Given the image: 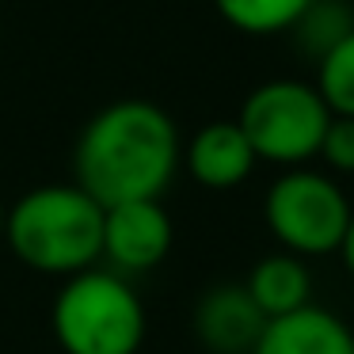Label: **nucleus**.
Instances as JSON below:
<instances>
[{
	"label": "nucleus",
	"mask_w": 354,
	"mask_h": 354,
	"mask_svg": "<svg viewBox=\"0 0 354 354\" xmlns=\"http://www.w3.org/2000/svg\"><path fill=\"white\" fill-rule=\"evenodd\" d=\"M339 255H343L346 274L354 278V217H351V229H346V236H343V248H339Z\"/></svg>",
	"instance_id": "15"
},
{
	"label": "nucleus",
	"mask_w": 354,
	"mask_h": 354,
	"mask_svg": "<svg viewBox=\"0 0 354 354\" xmlns=\"http://www.w3.org/2000/svg\"><path fill=\"white\" fill-rule=\"evenodd\" d=\"M351 202L343 187L316 168H286L263 198V221L290 255H328L343 248L351 229Z\"/></svg>",
	"instance_id": "5"
},
{
	"label": "nucleus",
	"mask_w": 354,
	"mask_h": 354,
	"mask_svg": "<svg viewBox=\"0 0 354 354\" xmlns=\"http://www.w3.org/2000/svg\"><path fill=\"white\" fill-rule=\"evenodd\" d=\"M0 240H4V202H0Z\"/></svg>",
	"instance_id": "16"
},
{
	"label": "nucleus",
	"mask_w": 354,
	"mask_h": 354,
	"mask_svg": "<svg viewBox=\"0 0 354 354\" xmlns=\"http://www.w3.org/2000/svg\"><path fill=\"white\" fill-rule=\"evenodd\" d=\"M217 16L240 35H282L293 31L297 19L313 8V0H214Z\"/></svg>",
	"instance_id": "11"
},
{
	"label": "nucleus",
	"mask_w": 354,
	"mask_h": 354,
	"mask_svg": "<svg viewBox=\"0 0 354 354\" xmlns=\"http://www.w3.org/2000/svg\"><path fill=\"white\" fill-rule=\"evenodd\" d=\"M316 92L331 115L354 118V31H346L328 54L316 57Z\"/></svg>",
	"instance_id": "12"
},
{
	"label": "nucleus",
	"mask_w": 354,
	"mask_h": 354,
	"mask_svg": "<svg viewBox=\"0 0 354 354\" xmlns=\"http://www.w3.org/2000/svg\"><path fill=\"white\" fill-rule=\"evenodd\" d=\"M50 328L65 354H138L149 320L138 290L118 270L88 267L57 290Z\"/></svg>",
	"instance_id": "3"
},
{
	"label": "nucleus",
	"mask_w": 354,
	"mask_h": 354,
	"mask_svg": "<svg viewBox=\"0 0 354 354\" xmlns=\"http://www.w3.org/2000/svg\"><path fill=\"white\" fill-rule=\"evenodd\" d=\"M236 122L259 160L282 164V168H305L308 160L320 156L331 111L316 92V84L282 77L252 88Z\"/></svg>",
	"instance_id": "4"
},
{
	"label": "nucleus",
	"mask_w": 354,
	"mask_h": 354,
	"mask_svg": "<svg viewBox=\"0 0 354 354\" xmlns=\"http://www.w3.org/2000/svg\"><path fill=\"white\" fill-rule=\"evenodd\" d=\"M346 31H354V19L343 4H335V0H313V8H308L305 16L297 19V27H293V35H301V46L313 57L328 54Z\"/></svg>",
	"instance_id": "13"
},
{
	"label": "nucleus",
	"mask_w": 354,
	"mask_h": 354,
	"mask_svg": "<svg viewBox=\"0 0 354 354\" xmlns=\"http://www.w3.org/2000/svg\"><path fill=\"white\" fill-rule=\"evenodd\" d=\"M183 164L191 179L206 191H232L255 171L259 156H255L252 141L244 138L240 122H209L187 141Z\"/></svg>",
	"instance_id": "8"
},
{
	"label": "nucleus",
	"mask_w": 354,
	"mask_h": 354,
	"mask_svg": "<svg viewBox=\"0 0 354 354\" xmlns=\"http://www.w3.org/2000/svg\"><path fill=\"white\" fill-rule=\"evenodd\" d=\"M248 293L252 301L263 308L267 320H278V316H290L297 308L313 305V274H308L305 259L290 252H274L263 255L252 270H248Z\"/></svg>",
	"instance_id": "10"
},
{
	"label": "nucleus",
	"mask_w": 354,
	"mask_h": 354,
	"mask_svg": "<svg viewBox=\"0 0 354 354\" xmlns=\"http://www.w3.org/2000/svg\"><path fill=\"white\" fill-rule=\"evenodd\" d=\"M183 160V141L164 107L118 100L88 118L73 149V183L103 209L118 202L160 198Z\"/></svg>",
	"instance_id": "1"
},
{
	"label": "nucleus",
	"mask_w": 354,
	"mask_h": 354,
	"mask_svg": "<svg viewBox=\"0 0 354 354\" xmlns=\"http://www.w3.org/2000/svg\"><path fill=\"white\" fill-rule=\"evenodd\" d=\"M171 217L160 198L118 202L103 209V259L118 274H145L171 252Z\"/></svg>",
	"instance_id": "6"
},
{
	"label": "nucleus",
	"mask_w": 354,
	"mask_h": 354,
	"mask_svg": "<svg viewBox=\"0 0 354 354\" xmlns=\"http://www.w3.org/2000/svg\"><path fill=\"white\" fill-rule=\"evenodd\" d=\"M4 244L27 270L73 278L103 259V206L77 183H46L4 209Z\"/></svg>",
	"instance_id": "2"
},
{
	"label": "nucleus",
	"mask_w": 354,
	"mask_h": 354,
	"mask_svg": "<svg viewBox=\"0 0 354 354\" xmlns=\"http://www.w3.org/2000/svg\"><path fill=\"white\" fill-rule=\"evenodd\" d=\"M267 316L252 301L244 282H221L194 305V335L209 354H252Z\"/></svg>",
	"instance_id": "7"
},
{
	"label": "nucleus",
	"mask_w": 354,
	"mask_h": 354,
	"mask_svg": "<svg viewBox=\"0 0 354 354\" xmlns=\"http://www.w3.org/2000/svg\"><path fill=\"white\" fill-rule=\"evenodd\" d=\"M252 354H354V331L331 308L305 305L290 316L267 320Z\"/></svg>",
	"instance_id": "9"
},
{
	"label": "nucleus",
	"mask_w": 354,
	"mask_h": 354,
	"mask_svg": "<svg viewBox=\"0 0 354 354\" xmlns=\"http://www.w3.org/2000/svg\"><path fill=\"white\" fill-rule=\"evenodd\" d=\"M320 160L335 176H354V118L331 115L324 141H320Z\"/></svg>",
	"instance_id": "14"
}]
</instances>
